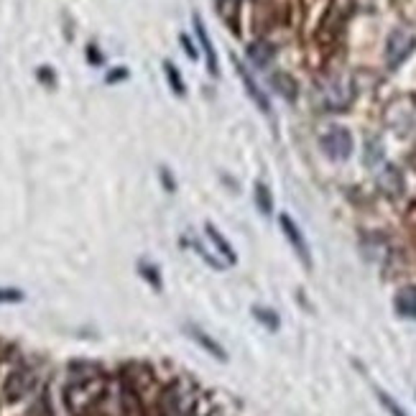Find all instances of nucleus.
Instances as JSON below:
<instances>
[{"label": "nucleus", "mask_w": 416, "mask_h": 416, "mask_svg": "<svg viewBox=\"0 0 416 416\" xmlns=\"http://www.w3.org/2000/svg\"><path fill=\"white\" fill-rule=\"evenodd\" d=\"M161 181H163V187H166V192H174L176 189V184H174V179H172V174H169V169L166 166H161Z\"/></svg>", "instance_id": "20"}, {"label": "nucleus", "mask_w": 416, "mask_h": 416, "mask_svg": "<svg viewBox=\"0 0 416 416\" xmlns=\"http://www.w3.org/2000/svg\"><path fill=\"white\" fill-rule=\"evenodd\" d=\"M416 46V38L408 34V31H393L389 36V41H386V62H389V67H398V64L404 62L411 51H414Z\"/></svg>", "instance_id": "3"}, {"label": "nucleus", "mask_w": 416, "mask_h": 416, "mask_svg": "<svg viewBox=\"0 0 416 416\" xmlns=\"http://www.w3.org/2000/svg\"><path fill=\"white\" fill-rule=\"evenodd\" d=\"M13 301H23V291L3 289V286H0V304H13Z\"/></svg>", "instance_id": "17"}, {"label": "nucleus", "mask_w": 416, "mask_h": 416, "mask_svg": "<svg viewBox=\"0 0 416 416\" xmlns=\"http://www.w3.org/2000/svg\"><path fill=\"white\" fill-rule=\"evenodd\" d=\"M205 233H207V238H209V240H212V245L218 248L220 253L225 255V263H227V266H233V263H238V255H235V251H233V245L227 243V238L222 235V233H220L218 227L212 225V222H207V225H205Z\"/></svg>", "instance_id": "9"}, {"label": "nucleus", "mask_w": 416, "mask_h": 416, "mask_svg": "<svg viewBox=\"0 0 416 416\" xmlns=\"http://www.w3.org/2000/svg\"><path fill=\"white\" fill-rule=\"evenodd\" d=\"M138 268H141V276H143V279L148 281L154 289H161V276H159V268H156V266L141 261V266H138Z\"/></svg>", "instance_id": "14"}, {"label": "nucleus", "mask_w": 416, "mask_h": 416, "mask_svg": "<svg viewBox=\"0 0 416 416\" xmlns=\"http://www.w3.org/2000/svg\"><path fill=\"white\" fill-rule=\"evenodd\" d=\"M163 74H166V80H169V87L174 90V95H179V97H184L187 95V84H184V77H181V72L174 67L169 59L163 62Z\"/></svg>", "instance_id": "12"}, {"label": "nucleus", "mask_w": 416, "mask_h": 416, "mask_svg": "<svg viewBox=\"0 0 416 416\" xmlns=\"http://www.w3.org/2000/svg\"><path fill=\"white\" fill-rule=\"evenodd\" d=\"M353 100V82L343 80V77H335L322 84V102H325V110H343L347 102Z\"/></svg>", "instance_id": "2"}, {"label": "nucleus", "mask_w": 416, "mask_h": 416, "mask_svg": "<svg viewBox=\"0 0 416 416\" xmlns=\"http://www.w3.org/2000/svg\"><path fill=\"white\" fill-rule=\"evenodd\" d=\"M253 317L258 322L268 327V330H279V314L273 309H266V307H253Z\"/></svg>", "instance_id": "13"}, {"label": "nucleus", "mask_w": 416, "mask_h": 416, "mask_svg": "<svg viewBox=\"0 0 416 416\" xmlns=\"http://www.w3.org/2000/svg\"><path fill=\"white\" fill-rule=\"evenodd\" d=\"M273 54H276V49H273L271 44H266V41H261V44H253L251 49H248V59L253 62L255 69H266V67L271 64Z\"/></svg>", "instance_id": "10"}, {"label": "nucleus", "mask_w": 416, "mask_h": 416, "mask_svg": "<svg viewBox=\"0 0 416 416\" xmlns=\"http://www.w3.org/2000/svg\"><path fill=\"white\" fill-rule=\"evenodd\" d=\"M279 222H281V230H284L286 240L291 243V248H294L299 258L304 261V266L312 268V253H309V243H307V238H304V233L299 230V225L289 218V215H279Z\"/></svg>", "instance_id": "4"}, {"label": "nucleus", "mask_w": 416, "mask_h": 416, "mask_svg": "<svg viewBox=\"0 0 416 416\" xmlns=\"http://www.w3.org/2000/svg\"><path fill=\"white\" fill-rule=\"evenodd\" d=\"M194 251H197V253L202 255V258H205V261H207L209 266H212V268H218V271H222V263H220L218 258H212V255H209L207 251H205V248H202V245H199V243H194Z\"/></svg>", "instance_id": "19"}, {"label": "nucleus", "mask_w": 416, "mask_h": 416, "mask_svg": "<svg viewBox=\"0 0 416 416\" xmlns=\"http://www.w3.org/2000/svg\"><path fill=\"white\" fill-rule=\"evenodd\" d=\"M192 21H194V31H197V38H199V44H202V51H205V56H207V72L212 74V77H218V74H220L218 54H215V46H212V41H209V34H207V28H205V21L199 19L197 13L192 16Z\"/></svg>", "instance_id": "6"}, {"label": "nucleus", "mask_w": 416, "mask_h": 416, "mask_svg": "<svg viewBox=\"0 0 416 416\" xmlns=\"http://www.w3.org/2000/svg\"><path fill=\"white\" fill-rule=\"evenodd\" d=\"M87 59H90L92 64H102V54H100L97 44H90V46H87Z\"/></svg>", "instance_id": "22"}, {"label": "nucleus", "mask_w": 416, "mask_h": 416, "mask_svg": "<svg viewBox=\"0 0 416 416\" xmlns=\"http://www.w3.org/2000/svg\"><path fill=\"white\" fill-rule=\"evenodd\" d=\"M273 82L279 84V87H276V92H281V95H284V97H286V100H294V97H297V92H294V82H291V77H286V74H276V77H273Z\"/></svg>", "instance_id": "15"}, {"label": "nucleus", "mask_w": 416, "mask_h": 416, "mask_svg": "<svg viewBox=\"0 0 416 416\" xmlns=\"http://www.w3.org/2000/svg\"><path fill=\"white\" fill-rule=\"evenodd\" d=\"M36 74H38V80L44 82V84H49V87H54V84H56V74L51 72V67H46V64H44V67H38Z\"/></svg>", "instance_id": "18"}, {"label": "nucleus", "mask_w": 416, "mask_h": 416, "mask_svg": "<svg viewBox=\"0 0 416 416\" xmlns=\"http://www.w3.org/2000/svg\"><path fill=\"white\" fill-rule=\"evenodd\" d=\"M378 398H380V404L389 408V414H391V416H406V411L398 406L396 401H393V398H391L389 393H386V391H378Z\"/></svg>", "instance_id": "16"}, {"label": "nucleus", "mask_w": 416, "mask_h": 416, "mask_svg": "<svg viewBox=\"0 0 416 416\" xmlns=\"http://www.w3.org/2000/svg\"><path fill=\"white\" fill-rule=\"evenodd\" d=\"M184 330H187V335H189L192 340L199 345V347H205L209 355H215V358H220V360H227V355H225V350H222V345H220L218 340H212V337H209L205 330H199L197 325H187Z\"/></svg>", "instance_id": "7"}, {"label": "nucleus", "mask_w": 416, "mask_h": 416, "mask_svg": "<svg viewBox=\"0 0 416 416\" xmlns=\"http://www.w3.org/2000/svg\"><path fill=\"white\" fill-rule=\"evenodd\" d=\"M253 197H255V207L261 209L263 218H271V212H273V194H271V189L263 184V181H258V184H255Z\"/></svg>", "instance_id": "11"}, {"label": "nucleus", "mask_w": 416, "mask_h": 416, "mask_svg": "<svg viewBox=\"0 0 416 416\" xmlns=\"http://www.w3.org/2000/svg\"><path fill=\"white\" fill-rule=\"evenodd\" d=\"M319 146H322V151H325L327 159H332V161H345V159H350L355 143H353V136H350L347 128L335 126L319 138Z\"/></svg>", "instance_id": "1"}, {"label": "nucleus", "mask_w": 416, "mask_h": 416, "mask_svg": "<svg viewBox=\"0 0 416 416\" xmlns=\"http://www.w3.org/2000/svg\"><path fill=\"white\" fill-rule=\"evenodd\" d=\"M393 307L401 317L416 319V286H406V289L398 291L393 299Z\"/></svg>", "instance_id": "8"}, {"label": "nucleus", "mask_w": 416, "mask_h": 416, "mask_svg": "<svg viewBox=\"0 0 416 416\" xmlns=\"http://www.w3.org/2000/svg\"><path fill=\"white\" fill-rule=\"evenodd\" d=\"M126 77H128L126 69H115V72H110L105 80H108V84H113V82H120V80H126Z\"/></svg>", "instance_id": "23"}, {"label": "nucleus", "mask_w": 416, "mask_h": 416, "mask_svg": "<svg viewBox=\"0 0 416 416\" xmlns=\"http://www.w3.org/2000/svg\"><path fill=\"white\" fill-rule=\"evenodd\" d=\"M179 41H181V46H184V51H187V56H189V59H197V49L192 46L189 36H184V34H181Z\"/></svg>", "instance_id": "21"}, {"label": "nucleus", "mask_w": 416, "mask_h": 416, "mask_svg": "<svg viewBox=\"0 0 416 416\" xmlns=\"http://www.w3.org/2000/svg\"><path fill=\"white\" fill-rule=\"evenodd\" d=\"M233 64H235V72L238 77H240V82H243L245 92H248V97L253 100L255 105H258V110L261 113H266V115H271V102H268V95L258 87V82L253 80V74L248 72V67H245L243 62H238L235 56H233Z\"/></svg>", "instance_id": "5"}]
</instances>
